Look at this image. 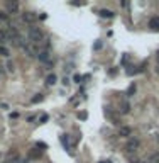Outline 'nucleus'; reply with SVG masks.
I'll return each instance as SVG.
<instances>
[{"mask_svg":"<svg viewBox=\"0 0 159 163\" xmlns=\"http://www.w3.org/2000/svg\"><path fill=\"white\" fill-rule=\"evenodd\" d=\"M14 163H27V161H25V160H20V158H19V160H15Z\"/></svg>","mask_w":159,"mask_h":163,"instance_id":"obj_22","label":"nucleus"},{"mask_svg":"<svg viewBox=\"0 0 159 163\" xmlns=\"http://www.w3.org/2000/svg\"><path fill=\"white\" fill-rule=\"evenodd\" d=\"M0 21H4V22H7V21H9L7 12H2V10H0Z\"/></svg>","mask_w":159,"mask_h":163,"instance_id":"obj_16","label":"nucleus"},{"mask_svg":"<svg viewBox=\"0 0 159 163\" xmlns=\"http://www.w3.org/2000/svg\"><path fill=\"white\" fill-rule=\"evenodd\" d=\"M134 92H135V83H132L129 88H127V95H129V97H130V95L134 94Z\"/></svg>","mask_w":159,"mask_h":163,"instance_id":"obj_15","label":"nucleus"},{"mask_svg":"<svg viewBox=\"0 0 159 163\" xmlns=\"http://www.w3.org/2000/svg\"><path fill=\"white\" fill-rule=\"evenodd\" d=\"M27 37H29V41H31L32 44H39V43H43L44 34H43V31H41V29L31 27V29L27 31Z\"/></svg>","mask_w":159,"mask_h":163,"instance_id":"obj_1","label":"nucleus"},{"mask_svg":"<svg viewBox=\"0 0 159 163\" xmlns=\"http://www.w3.org/2000/svg\"><path fill=\"white\" fill-rule=\"evenodd\" d=\"M56 80H58V78H56V75H54V73H51V75L46 76V83H47V85H54Z\"/></svg>","mask_w":159,"mask_h":163,"instance_id":"obj_10","label":"nucleus"},{"mask_svg":"<svg viewBox=\"0 0 159 163\" xmlns=\"http://www.w3.org/2000/svg\"><path fill=\"white\" fill-rule=\"evenodd\" d=\"M98 14H100V17H105V19H112L113 15H115L112 10H107V9H102V10L98 12Z\"/></svg>","mask_w":159,"mask_h":163,"instance_id":"obj_9","label":"nucleus"},{"mask_svg":"<svg viewBox=\"0 0 159 163\" xmlns=\"http://www.w3.org/2000/svg\"><path fill=\"white\" fill-rule=\"evenodd\" d=\"M24 51L29 54V56H37V54H39V51H37L32 44H24Z\"/></svg>","mask_w":159,"mask_h":163,"instance_id":"obj_4","label":"nucleus"},{"mask_svg":"<svg viewBox=\"0 0 159 163\" xmlns=\"http://www.w3.org/2000/svg\"><path fill=\"white\" fill-rule=\"evenodd\" d=\"M43 99H44L43 95H41V94H37V95H34V97L31 99V102H32V104H37V102H41Z\"/></svg>","mask_w":159,"mask_h":163,"instance_id":"obj_13","label":"nucleus"},{"mask_svg":"<svg viewBox=\"0 0 159 163\" xmlns=\"http://www.w3.org/2000/svg\"><path fill=\"white\" fill-rule=\"evenodd\" d=\"M151 163H159V153H154V155L151 156V160H149Z\"/></svg>","mask_w":159,"mask_h":163,"instance_id":"obj_14","label":"nucleus"},{"mask_svg":"<svg viewBox=\"0 0 159 163\" xmlns=\"http://www.w3.org/2000/svg\"><path fill=\"white\" fill-rule=\"evenodd\" d=\"M7 10L10 12V14H15V12L19 10V4L17 2H7Z\"/></svg>","mask_w":159,"mask_h":163,"instance_id":"obj_7","label":"nucleus"},{"mask_svg":"<svg viewBox=\"0 0 159 163\" xmlns=\"http://www.w3.org/2000/svg\"><path fill=\"white\" fill-rule=\"evenodd\" d=\"M157 61H159V54H157Z\"/></svg>","mask_w":159,"mask_h":163,"instance_id":"obj_24","label":"nucleus"},{"mask_svg":"<svg viewBox=\"0 0 159 163\" xmlns=\"http://www.w3.org/2000/svg\"><path fill=\"white\" fill-rule=\"evenodd\" d=\"M9 54H10V51H9L7 48H5V46H0V56H5V58H7Z\"/></svg>","mask_w":159,"mask_h":163,"instance_id":"obj_12","label":"nucleus"},{"mask_svg":"<svg viewBox=\"0 0 159 163\" xmlns=\"http://www.w3.org/2000/svg\"><path fill=\"white\" fill-rule=\"evenodd\" d=\"M22 19H24V22H27V24H32V22L37 21V15L34 14V12H25V14L22 15Z\"/></svg>","mask_w":159,"mask_h":163,"instance_id":"obj_2","label":"nucleus"},{"mask_svg":"<svg viewBox=\"0 0 159 163\" xmlns=\"http://www.w3.org/2000/svg\"><path fill=\"white\" fill-rule=\"evenodd\" d=\"M157 73H159V68H157Z\"/></svg>","mask_w":159,"mask_h":163,"instance_id":"obj_25","label":"nucleus"},{"mask_svg":"<svg viewBox=\"0 0 159 163\" xmlns=\"http://www.w3.org/2000/svg\"><path fill=\"white\" fill-rule=\"evenodd\" d=\"M129 111H130V105H129V102H125V104H124V107H122V112L127 114Z\"/></svg>","mask_w":159,"mask_h":163,"instance_id":"obj_17","label":"nucleus"},{"mask_svg":"<svg viewBox=\"0 0 159 163\" xmlns=\"http://www.w3.org/2000/svg\"><path fill=\"white\" fill-rule=\"evenodd\" d=\"M137 148H139V141H137V139H130V141L127 143V146H125V149H127V151H130V153L137 151Z\"/></svg>","mask_w":159,"mask_h":163,"instance_id":"obj_3","label":"nucleus"},{"mask_svg":"<svg viewBox=\"0 0 159 163\" xmlns=\"http://www.w3.org/2000/svg\"><path fill=\"white\" fill-rule=\"evenodd\" d=\"M7 70L9 72H14V63L12 61H7Z\"/></svg>","mask_w":159,"mask_h":163,"instance_id":"obj_19","label":"nucleus"},{"mask_svg":"<svg viewBox=\"0 0 159 163\" xmlns=\"http://www.w3.org/2000/svg\"><path fill=\"white\" fill-rule=\"evenodd\" d=\"M37 58L41 60V61L44 63H51V58H49V51H39V54H37Z\"/></svg>","mask_w":159,"mask_h":163,"instance_id":"obj_6","label":"nucleus"},{"mask_svg":"<svg viewBox=\"0 0 159 163\" xmlns=\"http://www.w3.org/2000/svg\"><path fill=\"white\" fill-rule=\"evenodd\" d=\"M149 27H151L152 31H159V17H152L151 21H149Z\"/></svg>","mask_w":159,"mask_h":163,"instance_id":"obj_8","label":"nucleus"},{"mask_svg":"<svg viewBox=\"0 0 159 163\" xmlns=\"http://www.w3.org/2000/svg\"><path fill=\"white\" fill-rule=\"evenodd\" d=\"M119 136H122V138H129V136H132V129H130L129 126H122L119 129Z\"/></svg>","mask_w":159,"mask_h":163,"instance_id":"obj_5","label":"nucleus"},{"mask_svg":"<svg viewBox=\"0 0 159 163\" xmlns=\"http://www.w3.org/2000/svg\"><path fill=\"white\" fill-rule=\"evenodd\" d=\"M141 163H142V161H141Z\"/></svg>","mask_w":159,"mask_h":163,"instance_id":"obj_26","label":"nucleus"},{"mask_svg":"<svg viewBox=\"0 0 159 163\" xmlns=\"http://www.w3.org/2000/svg\"><path fill=\"white\" fill-rule=\"evenodd\" d=\"M29 156H31V158H37V156H39V155H37L36 151H31V153H29Z\"/></svg>","mask_w":159,"mask_h":163,"instance_id":"obj_20","label":"nucleus"},{"mask_svg":"<svg viewBox=\"0 0 159 163\" xmlns=\"http://www.w3.org/2000/svg\"><path fill=\"white\" fill-rule=\"evenodd\" d=\"M47 119H49V117H47V116H46V114H44V116H43V117H41V122H46V121H47Z\"/></svg>","mask_w":159,"mask_h":163,"instance_id":"obj_21","label":"nucleus"},{"mask_svg":"<svg viewBox=\"0 0 159 163\" xmlns=\"http://www.w3.org/2000/svg\"><path fill=\"white\" fill-rule=\"evenodd\" d=\"M4 43H9V36L5 31H0V46H4Z\"/></svg>","mask_w":159,"mask_h":163,"instance_id":"obj_11","label":"nucleus"},{"mask_svg":"<svg viewBox=\"0 0 159 163\" xmlns=\"http://www.w3.org/2000/svg\"><path fill=\"white\" fill-rule=\"evenodd\" d=\"M100 163H112V161H100Z\"/></svg>","mask_w":159,"mask_h":163,"instance_id":"obj_23","label":"nucleus"},{"mask_svg":"<svg viewBox=\"0 0 159 163\" xmlns=\"http://www.w3.org/2000/svg\"><path fill=\"white\" fill-rule=\"evenodd\" d=\"M73 80H75L76 83H80V82L83 80V76H81V75H75V76H73Z\"/></svg>","mask_w":159,"mask_h":163,"instance_id":"obj_18","label":"nucleus"}]
</instances>
